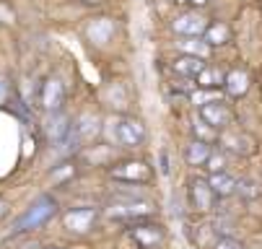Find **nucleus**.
<instances>
[{
    "label": "nucleus",
    "instance_id": "nucleus-1",
    "mask_svg": "<svg viewBox=\"0 0 262 249\" xmlns=\"http://www.w3.org/2000/svg\"><path fill=\"white\" fill-rule=\"evenodd\" d=\"M55 213H57V202L45 195L39 200H34L29 205V210L16 221V231H34V229H39V226H45L55 216Z\"/></svg>",
    "mask_w": 262,
    "mask_h": 249
},
{
    "label": "nucleus",
    "instance_id": "nucleus-17",
    "mask_svg": "<svg viewBox=\"0 0 262 249\" xmlns=\"http://www.w3.org/2000/svg\"><path fill=\"white\" fill-rule=\"evenodd\" d=\"M203 39L210 44V47H221V44H226L229 39H231V31H229V26L226 24H208V29L203 31Z\"/></svg>",
    "mask_w": 262,
    "mask_h": 249
},
{
    "label": "nucleus",
    "instance_id": "nucleus-16",
    "mask_svg": "<svg viewBox=\"0 0 262 249\" xmlns=\"http://www.w3.org/2000/svg\"><path fill=\"white\" fill-rule=\"evenodd\" d=\"M177 47L182 50V55H195V57H208L210 52V44L203 37H182Z\"/></svg>",
    "mask_w": 262,
    "mask_h": 249
},
{
    "label": "nucleus",
    "instance_id": "nucleus-26",
    "mask_svg": "<svg viewBox=\"0 0 262 249\" xmlns=\"http://www.w3.org/2000/svg\"><path fill=\"white\" fill-rule=\"evenodd\" d=\"M187 3H192V6H195V8H203V6H205V3H208V0H187Z\"/></svg>",
    "mask_w": 262,
    "mask_h": 249
},
{
    "label": "nucleus",
    "instance_id": "nucleus-4",
    "mask_svg": "<svg viewBox=\"0 0 262 249\" xmlns=\"http://www.w3.org/2000/svg\"><path fill=\"white\" fill-rule=\"evenodd\" d=\"M96 216H99L96 208H70L62 216V223L73 234H89L96 223Z\"/></svg>",
    "mask_w": 262,
    "mask_h": 249
},
{
    "label": "nucleus",
    "instance_id": "nucleus-6",
    "mask_svg": "<svg viewBox=\"0 0 262 249\" xmlns=\"http://www.w3.org/2000/svg\"><path fill=\"white\" fill-rule=\"evenodd\" d=\"M200 120L208 122L213 130H223V127L231 125V109L221 99H213V101L200 106Z\"/></svg>",
    "mask_w": 262,
    "mask_h": 249
},
{
    "label": "nucleus",
    "instance_id": "nucleus-5",
    "mask_svg": "<svg viewBox=\"0 0 262 249\" xmlns=\"http://www.w3.org/2000/svg\"><path fill=\"white\" fill-rule=\"evenodd\" d=\"M130 236L135 241V246L140 249H156L164 241V226L159 223H133L130 226Z\"/></svg>",
    "mask_w": 262,
    "mask_h": 249
},
{
    "label": "nucleus",
    "instance_id": "nucleus-18",
    "mask_svg": "<svg viewBox=\"0 0 262 249\" xmlns=\"http://www.w3.org/2000/svg\"><path fill=\"white\" fill-rule=\"evenodd\" d=\"M223 78H226V76H223L218 67H213V65H205L200 73L195 76V81H198L200 88H221L223 86Z\"/></svg>",
    "mask_w": 262,
    "mask_h": 249
},
{
    "label": "nucleus",
    "instance_id": "nucleus-23",
    "mask_svg": "<svg viewBox=\"0 0 262 249\" xmlns=\"http://www.w3.org/2000/svg\"><path fill=\"white\" fill-rule=\"evenodd\" d=\"M236 192H242V195H247V197H254V195H257V190H254L252 182H239V179H236Z\"/></svg>",
    "mask_w": 262,
    "mask_h": 249
},
{
    "label": "nucleus",
    "instance_id": "nucleus-8",
    "mask_svg": "<svg viewBox=\"0 0 262 249\" xmlns=\"http://www.w3.org/2000/svg\"><path fill=\"white\" fill-rule=\"evenodd\" d=\"M117 140L125 146V148H138L143 146V140H145V127L140 120L135 117H122L117 122Z\"/></svg>",
    "mask_w": 262,
    "mask_h": 249
},
{
    "label": "nucleus",
    "instance_id": "nucleus-3",
    "mask_svg": "<svg viewBox=\"0 0 262 249\" xmlns=\"http://www.w3.org/2000/svg\"><path fill=\"white\" fill-rule=\"evenodd\" d=\"M36 101L45 112H60L65 104V86L57 78H47L39 86V94H36Z\"/></svg>",
    "mask_w": 262,
    "mask_h": 249
},
{
    "label": "nucleus",
    "instance_id": "nucleus-24",
    "mask_svg": "<svg viewBox=\"0 0 262 249\" xmlns=\"http://www.w3.org/2000/svg\"><path fill=\"white\" fill-rule=\"evenodd\" d=\"M76 3H83V6H101L106 0H76Z\"/></svg>",
    "mask_w": 262,
    "mask_h": 249
},
{
    "label": "nucleus",
    "instance_id": "nucleus-28",
    "mask_svg": "<svg viewBox=\"0 0 262 249\" xmlns=\"http://www.w3.org/2000/svg\"><path fill=\"white\" fill-rule=\"evenodd\" d=\"M177 3H187V0H177Z\"/></svg>",
    "mask_w": 262,
    "mask_h": 249
},
{
    "label": "nucleus",
    "instance_id": "nucleus-15",
    "mask_svg": "<svg viewBox=\"0 0 262 249\" xmlns=\"http://www.w3.org/2000/svg\"><path fill=\"white\" fill-rule=\"evenodd\" d=\"M208 156H210V143H205V140H192L190 146H187V151H184V159H187V164L190 166H203L205 161H208Z\"/></svg>",
    "mask_w": 262,
    "mask_h": 249
},
{
    "label": "nucleus",
    "instance_id": "nucleus-14",
    "mask_svg": "<svg viewBox=\"0 0 262 249\" xmlns=\"http://www.w3.org/2000/svg\"><path fill=\"white\" fill-rule=\"evenodd\" d=\"M52 117H50V122H47V138L52 140V146H57L60 140L68 135V130H70V120L62 115V112H50Z\"/></svg>",
    "mask_w": 262,
    "mask_h": 249
},
{
    "label": "nucleus",
    "instance_id": "nucleus-27",
    "mask_svg": "<svg viewBox=\"0 0 262 249\" xmlns=\"http://www.w3.org/2000/svg\"><path fill=\"white\" fill-rule=\"evenodd\" d=\"M3 213H6V208H3V200H0V216H3Z\"/></svg>",
    "mask_w": 262,
    "mask_h": 249
},
{
    "label": "nucleus",
    "instance_id": "nucleus-11",
    "mask_svg": "<svg viewBox=\"0 0 262 249\" xmlns=\"http://www.w3.org/2000/svg\"><path fill=\"white\" fill-rule=\"evenodd\" d=\"M203 67H205V57H195V55H179L171 62V70L179 78H195Z\"/></svg>",
    "mask_w": 262,
    "mask_h": 249
},
{
    "label": "nucleus",
    "instance_id": "nucleus-22",
    "mask_svg": "<svg viewBox=\"0 0 262 249\" xmlns=\"http://www.w3.org/2000/svg\"><path fill=\"white\" fill-rule=\"evenodd\" d=\"M213 249H244V246H242V241H236L234 236H221Z\"/></svg>",
    "mask_w": 262,
    "mask_h": 249
},
{
    "label": "nucleus",
    "instance_id": "nucleus-10",
    "mask_svg": "<svg viewBox=\"0 0 262 249\" xmlns=\"http://www.w3.org/2000/svg\"><path fill=\"white\" fill-rule=\"evenodd\" d=\"M190 202H192L195 210H203V213H205V210H213L215 195H213L208 179H192V182H190Z\"/></svg>",
    "mask_w": 262,
    "mask_h": 249
},
{
    "label": "nucleus",
    "instance_id": "nucleus-21",
    "mask_svg": "<svg viewBox=\"0 0 262 249\" xmlns=\"http://www.w3.org/2000/svg\"><path fill=\"white\" fill-rule=\"evenodd\" d=\"M205 164H208V169H210V174H213V171H223V166H226V159H223L221 153H213V151H210V156H208Z\"/></svg>",
    "mask_w": 262,
    "mask_h": 249
},
{
    "label": "nucleus",
    "instance_id": "nucleus-12",
    "mask_svg": "<svg viewBox=\"0 0 262 249\" xmlns=\"http://www.w3.org/2000/svg\"><path fill=\"white\" fill-rule=\"evenodd\" d=\"M223 88H226L229 96L239 99L249 91V76H247V70H229L226 78H223Z\"/></svg>",
    "mask_w": 262,
    "mask_h": 249
},
{
    "label": "nucleus",
    "instance_id": "nucleus-19",
    "mask_svg": "<svg viewBox=\"0 0 262 249\" xmlns=\"http://www.w3.org/2000/svg\"><path fill=\"white\" fill-rule=\"evenodd\" d=\"M190 99H192L195 106H203V104H208V101H213V99H221V96H218L215 88H203V91H192Z\"/></svg>",
    "mask_w": 262,
    "mask_h": 249
},
{
    "label": "nucleus",
    "instance_id": "nucleus-9",
    "mask_svg": "<svg viewBox=\"0 0 262 249\" xmlns=\"http://www.w3.org/2000/svg\"><path fill=\"white\" fill-rule=\"evenodd\" d=\"M151 205L148 202H120V205H112L106 213H109V218H115V221H140V218H148L151 216Z\"/></svg>",
    "mask_w": 262,
    "mask_h": 249
},
{
    "label": "nucleus",
    "instance_id": "nucleus-25",
    "mask_svg": "<svg viewBox=\"0 0 262 249\" xmlns=\"http://www.w3.org/2000/svg\"><path fill=\"white\" fill-rule=\"evenodd\" d=\"M161 174H169V161H166V153H161Z\"/></svg>",
    "mask_w": 262,
    "mask_h": 249
},
{
    "label": "nucleus",
    "instance_id": "nucleus-7",
    "mask_svg": "<svg viewBox=\"0 0 262 249\" xmlns=\"http://www.w3.org/2000/svg\"><path fill=\"white\" fill-rule=\"evenodd\" d=\"M171 26L179 37H203V31L208 29V18L198 11H187V13H179Z\"/></svg>",
    "mask_w": 262,
    "mask_h": 249
},
{
    "label": "nucleus",
    "instance_id": "nucleus-2",
    "mask_svg": "<svg viewBox=\"0 0 262 249\" xmlns=\"http://www.w3.org/2000/svg\"><path fill=\"white\" fill-rule=\"evenodd\" d=\"M112 179L117 182H127V185H145L151 179V169L143 161H122L112 169Z\"/></svg>",
    "mask_w": 262,
    "mask_h": 249
},
{
    "label": "nucleus",
    "instance_id": "nucleus-29",
    "mask_svg": "<svg viewBox=\"0 0 262 249\" xmlns=\"http://www.w3.org/2000/svg\"><path fill=\"white\" fill-rule=\"evenodd\" d=\"M50 249H57V246H50Z\"/></svg>",
    "mask_w": 262,
    "mask_h": 249
},
{
    "label": "nucleus",
    "instance_id": "nucleus-20",
    "mask_svg": "<svg viewBox=\"0 0 262 249\" xmlns=\"http://www.w3.org/2000/svg\"><path fill=\"white\" fill-rule=\"evenodd\" d=\"M192 132H195V138H198V140H205V143H210V140L215 138V130H213L208 122H203V120H200V122H195Z\"/></svg>",
    "mask_w": 262,
    "mask_h": 249
},
{
    "label": "nucleus",
    "instance_id": "nucleus-13",
    "mask_svg": "<svg viewBox=\"0 0 262 249\" xmlns=\"http://www.w3.org/2000/svg\"><path fill=\"white\" fill-rule=\"evenodd\" d=\"M208 185H210V190H213L215 197H229V195L236 192V179H234L231 174H226V169H223V171H213Z\"/></svg>",
    "mask_w": 262,
    "mask_h": 249
}]
</instances>
